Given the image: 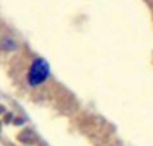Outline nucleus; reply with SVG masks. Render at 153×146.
I'll return each mask as SVG.
<instances>
[{
	"mask_svg": "<svg viewBox=\"0 0 153 146\" xmlns=\"http://www.w3.org/2000/svg\"><path fill=\"white\" fill-rule=\"evenodd\" d=\"M50 74L48 64L45 59H35L31 64V69L28 71V82L32 86H38L47 79Z\"/></svg>",
	"mask_w": 153,
	"mask_h": 146,
	"instance_id": "nucleus-1",
	"label": "nucleus"
}]
</instances>
